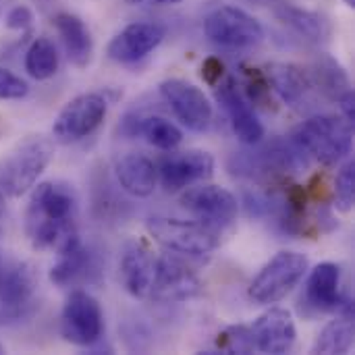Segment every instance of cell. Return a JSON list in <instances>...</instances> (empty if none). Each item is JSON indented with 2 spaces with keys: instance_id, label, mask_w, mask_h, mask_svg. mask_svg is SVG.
Masks as SVG:
<instances>
[{
  "instance_id": "obj_22",
  "label": "cell",
  "mask_w": 355,
  "mask_h": 355,
  "mask_svg": "<svg viewBox=\"0 0 355 355\" xmlns=\"http://www.w3.org/2000/svg\"><path fill=\"white\" fill-rule=\"evenodd\" d=\"M264 77L275 94L289 106H300L314 89L308 71L289 62H272L264 69Z\"/></svg>"
},
{
  "instance_id": "obj_11",
  "label": "cell",
  "mask_w": 355,
  "mask_h": 355,
  "mask_svg": "<svg viewBox=\"0 0 355 355\" xmlns=\"http://www.w3.org/2000/svg\"><path fill=\"white\" fill-rule=\"evenodd\" d=\"M181 206L214 231L231 227L239 214L237 198L218 185H198L181 196Z\"/></svg>"
},
{
  "instance_id": "obj_28",
  "label": "cell",
  "mask_w": 355,
  "mask_h": 355,
  "mask_svg": "<svg viewBox=\"0 0 355 355\" xmlns=\"http://www.w3.org/2000/svg\"><path fill=\"white\" fill-rule=\"evenodd\" d=\"M139 135H144L150 146L164 150V152H173L183 141V131L173 121H168L160 114L141 116Z\"/></svg>"
},
{
  "instance_id": "obj_38",
  "label": "cell",
  "mask_w": 355,
  "mask_h": 355,
  "mask_svg": "<svg viewBox=\"0 0 355 355\" xmlns=\"http://www.w3.org/2000/svg\"><path fill=\"white\" fill-rule=\"evenodd\" d=\"M343 2H345V4H347L349 8H354V6H355V0H343Z\"/></svg>"
},
{
  "instance_id": "obj_5",
  "label": "cell",
  "mask_w": 355,
  "mask_h": 355,
  "mask_svg": "<svg viewBox=\"0 0 355 355\" xmlns=\"http://www.w3.org/2000/svg\"><path fill=\"white\" fill-rule=\"evenodd\" d=\"M148 233L166 250L185 256H208L218 248V231L200 220L152 216L148 220Z\"/></svg>"
},
{
  "instance_id": "obj_7",
  "label": "cell",
  "mask_w": 355,
  "mask_h": 355,
  "mask_svg": "<svg viewBox=\"0 0 355 355\" xmlns=\"http://www.w3.org/2000/svg\"><path fill=\"white\" fill-rule=\"evenodd\" d=\"M37 277L31 264H0V327L17 324L35 308Z\"/></svg>"
},
{
  "instance_id": "obj_41",
  "label": "cell",
  "mask_w": 355,
  "mask_h": 355,
  "mask_svg": "<svg viewBox=\"0 0 355 355\" xmlns=\"http://www.w3.org/2000/svg\"><path fill=\"white\" fill-rule=\"evenodd\" d=\"M0 264H2V260H0Z\"/></svg>"
},
{
  "instance_id": "obj_31",
  "label": "cell",
  "mask_w": 355,
  "mask_h": 355,
  "mask_svg": "<svg viewBox=\"0 0 355 355\" xmlns=\"http://www.w3.org/2000/svg\"><path fill=\"white\" fill-rule=\"evenodd\" d=\"M27 94H29L27 81L15 75L12 71L0 67V100H21Z\"/></svg>"
},
{
  "instance_id": "obj_8",
  "label": "cell",
  "mask_w": 355,
  "mask_h": 355,
  "mask_svg": "<svg viewBox=\"0 0 355 355\" xmlns=\"http://www.w3.org/2000/svg\"><path fill=\"white\" fill-rule=\"evenodd\" d=\"M60 333L64 341L77 347L98 345L104 333V314L98 300L81 289L71 291L60 314Z\"/></svg>"
},
{
  "instance_id": "obj_37",
  "label": "cell",
  "mask_w": 355,
  "mask_h": 355,
  "mask_svg": "<svg viewBox=\"0 0 355 355\" xmlns=\"http://www.w3.org/2000/svg\"><path fill=\"white\" fill-rule=\"evenodd\" d=\"M156 4H179L181 0H154Z\"/></svg>"
},
{
  "instance_id": "obj_16",
  "label": "cell",
  "mask_w": 355,
  "mask_h": 355,
  "mask_svg": "<svg viewBox=\"0 0 355 355\" xmlns=\"http://www.w3.org/2000/svg\"><path fill=\"white\" fill-rule=\"evenodd\" d=\"M252 335L258 352L281 355L291 352V347L295 345L297 331L291 312L283 308H270L254 322Z\"/></svg>"
},
{
  "instance_id": "obj_32",
  "label": "cell",
  "mask_w": 355,
  "mask_h": 355,
  "mask_svg": "<svg viewBox=\"0 0 355 355\" xmlns=\"http://www.w3.org/2000/svg\"><path fill=\"white\" fill-rule=\"evenodd\" d=\"M245 77H248V87L252 94V102H258L262 106L268 104V96H270V85L264 77V71L260 69H245Z\"/></svg>"
},
{
  "instance_id": "obj_33",
  "label": "cell",
  "mask_w": 355,
  "mask_h": 355,
  "mask_svg": "<svg viewBox=\"0 0 355 355\" xmlns=\"http://www.w3.org/2000/svg\"><path fill=\"white\" fill-rule=\"evenodd\" d=\"M123 337H125V343H127V347L131 352H144V349H148L141 341L148 343V337L150 335H148V331L144 329L141 322H127L123 327Z\"/></svg>"
},
{
  "instance_id": "obj_30",
  "label": "cell",
  "mask_w": 355,
  "mask_h": 355,
  "mask_svg": "<svg viewBox=\"0 0 355 355\" xmlns=\"http://www.w3.org/2000/svg\"><path fill=\"white\" fill-rule=\"evenodd\" d=\"M333 196H335V206L341 212H349L355 204V162L349 160L341 166V171L337 173L335 179V187H333Z\"/></svg>"
},
{
  "instance_id": "obj_40",
  "label": "cell",
  "mask_w": 355,
  "mask_h": 355,
  "mask_svg": "<svg viewBox=\"0 0 355 355\" xmlns=\"http://www.w3.org/2000/svg\"><path fill=\"white\" fill-rule=\"evenodd\" d=\"M0 354H4V347L2 345H0Z\"/></svg>"
},
{
  "instance_id": "obj_26",
  "label": "cell",
  "mask_w": 355,
  "mask_h": 355,
  "mask_svg": "<svg viewBox=\"0 0 355 355\" xmlns=\"http://www.w3.org/2000/svg\"><path fill=\"white\" fill-rule=\"evenodd\" d=\"M354 308L349 302L341 308V316L331 320L320 331V335L316 337V343L312 345V354H347L354 345Z\"/></svg>"
},
{
  "instance_id": "obj_36",
  "label": "cell",
  "mask_w": 355,
  "mask_h": 355,
  "mask_svg": "<svg viewBox=\"0 0 355 355\" xmlns=\"http://www.w3.org/2000/svg\"><path fill=\"white\" fill-rule=\"evenodd\" d=\"M4 210H6V202H4V193L0 191V216L4 214Z\"/></svg>"
},
{
  "instance_id": "obj_25",
  "label": "cell",
  "mask_w": 355,
  "mask_h": 355,
  "mask_svg": "<svg viewBox=\"0 0 355 355\" xmlns=\"http://www.w3.org/2000/svg\"><path fill=\"white\" fill-rule=\"evenodd\" d=\"M308 75L312 79V85L318 92H322V96H327L329 100H333L337 104L343 96L354 92L347 71L343 69V64L337 58H333L329 54H320L314 60Z\"/></svg>"
},
{
  "instance_id": "obj_34",
  "label": "cell",
  "mask_w": 355,
  "mask_h": 355,
  "mask_svg": "<svg viewBox=\"0 0 355 355\" xmlns=\"http://www.w3.org/2000/svg\"><path fill=\"white\" fill-rule=\"evenodd\" d=\"M33 23V12L31 8L19 4V6H12L8 12H6V27L8 29H17V31H25L29 29Z\"/></svg>"
},
{
  "instance_id": "obj_35",
  "label": "cell",
  "mask_w": 355,
  "mask_h": 355,
  "mask_svg": "<svg viewBox=\"0 0 355 355\" xmlns=\"http://www.w3.org/2000/svg\"><path fill=\"white\" fill-rule=\"evenodd\" d=\"M225 77V62L218 56H208L202 62V79L210 85L216 87L220 83V79Z\"/></svg>"
},
{
  "instance_id": "obj_19",
  "label": "cell",
  "mask_w": 355,
  "mask_h": 355,
  "mask_svg": "<svg viewBox=\"0 0 355 355\" xmlns=\"http://www.w3.org/2000/svg\"><path fill=\"white\" fill-rule=\"evenodd\" d=\"M156 258L144 241H129L123 248L119 262V277L125 291L133 297H148L154 281Z\"/></svg>"
},
{
  "instance_id": "obj_15",
  "label": "cell",
  "mask_w": 355,
  "mask_h": 355,
  "mask_svg": "<svg viewBox=\"0 0 355 355\" xmlns=\"http://www.w3.org/2000/svg\"><path fill=\"white\" fill-rule=\"evenodd\" d=\"M162 40H164V29L158 23H148V21L131 23L110 40L106 54L114 62H123V64L137 62L146 58L152 50H156Z\"/></svg>"
},
{
  "instance_id": "obj_6",
  "label": "cell",
  "mask_w": 355,
  "mask_h": 355,
  "mask_svg": "<svg viewBox=\"0 0 355 355\" xmlns=\"http://www.w3.org/2000/svg\"><path fill=\"white\" fill-rule=\"evenodd\" d=\"M306 164V152L293 139H275L254 154H235L231 160V171L239 177H270L300 173Z\"/></svg>"
},
{
  "instance_id": "obj_9",
  "label": "cell",
  "mask_w": 355,
  "mask_h": 355,
  "mask_svg": "<svg viewBox=\"0 0 355 355\" xmlns=\"http://www.w3.org/2000/svg\"><path fill=\"white\" fill-rule=\"evenodd\" d=\"M204 33L223 48H250L262 42L264 27L243 8L225 4L208 12L204 19Z\"/></svg>"
},
{
  "instance_id": "obj_27",
  "label": "cell",
  "mask_w": 355,
  "mask_h": 355,
  "mask_svg": "<svg viewBox=\"0 0 355 355\" xmlns=\"http://www.w3.org/2000/svg\"><path fill=\"white\" fill-rule=\"evenodd\" d=\"M25 71L37 81H46L58 71V50L52 40L40 35L35 37L25 52Z\"/></svg>"
},
{
  "instance_id": "obj_29",
  "label": "cell",
  "mask_w": 355,
  "mask_h": 355,
  "mask_svg": "<svg viewBox=\"0 0 355 355\" xmlns=\"http://www.w3.org/2000/svg\"><path fill=\"white\" fill-rule=\"evenodd\" d=\"M216 347L223 354H252L256 349L252 329H248L243 324L227 327L223 333H218Z\"/></svg>"
},
{
  "instance_id": "obj_17",
  "label": "cell",
  "mask_w": 355,
  "mask_h": 355,
  "mask_svg": "<svg viewBox=\"0 0 355 355\" xmlns=\"http://www.w3.org/2000/svg\"><path fill=\"white\" fill-rule=\"evenodd\" d=\"M216 100L225 108L231 129L241 144L254 146L264 137V125L256 116L250 102L241 96L233 79H229L227 83L220 85V89H216Z\"/></svg>"
},
{
  "instance_id": "obj_3",
  "label": "cell",
  "mask_w": 355,
  "mask_h": 355,
  "mask_svg": "<svg viewBox=\"0 0 355 355\" xmlns=\"http://www.w3.org/2000/svg\"><path fill=\"white\" fill-rule=\"evenodd\" d=\"M52 160L54 141L50 137L31 135L23 139L0 164V191L10 198L27 193Z\"/></svg>"
},
{
  "instance_id": "obj_21",
  "label": "cell",
  "mask_w": 355,
  "mask_h": 355,
  "mask_svg": "<svg viewBox=\"0 0 355 355\" xmlns=\"http://www.w3.org/2000/svg\"><path fill=\"white\" fill-rule=\"evenodd\" d=\"M114 175L123 191H127L133 198H148L156 189L158 181V168L156 164L137 152L125 154L114 164Z\"/></svg>"
},
{
  "instance_id": "obj_14",
  "label": "cell",
  "mask_w": 355,
  "mask_h": 355,
  "mask_svg": "<svg viewBox=\"0 0 355 355\" xmlns=\"http://www.w3.org/2000/svg\"><path fill=\"white\" fill-rule=\"evenodd\" d=\"M214 173V156L204 150H185L173 152L162 158L158 175L160 183L166 191H181L189 185L212 177Z\"/></svg>"
},
{
  "instance_id": "obj_2",
  "label": "cell",
  "mask_w": 355,
  "mask_h": 355,
  "mask_svg": "<svg viewBox=\"0 0 355 355\" xmlns=\"http://www.w3.org/2000/svg\"><path fill=\"white\" fill-rule=\"evenodd\" d=\"M291 139L322 164H337L352 152L354 125L345 116L318 114L295 127Z\"/></svg>"
},
{
  "instance_id": "obj_1",
  "label": "cell",
  "mask_w": 355,
  "mask_h": 355,
  "mask_svg": "<svg viewBox=\"0 0 355 355\" xmlns=\"http://www.w3.org/2000/svg\"><path fill=\"white\" fill-rule=\"evenodd\" d=\"M79 198L73 185L64 181H44L31 187L25 233L33 250L62 254L77 245Z\"/></svg>"
},
{
  "instance_id": "obj_24",
  "label": "cell",
  "mask_w": 355,
  "mask_h": 355,
  "mask_svg": "<svg viewBox=\"0 0 355 355\" xmlns=\"http://www.w3.org/2000/svg\"><path fill=\"white\" fill-rule=\"evenodd\" d=\"M277 19L287 25L291 31H295L300 37L314 42V44H322L329 42V37L333 35V23L327 15L318 12V10H310V8H302L295 4H281L277 8Z\"/></svg>"
},
{
  "instance_id": "obj_4",
  "label": "cell",
  "mask_w": 355,
  "mask_h": 355,
  "mask_svg": "<svg viewBox=\"0 0 355 355\" xmlns=\"http://www.w3.org/2000/svg\"><path fill=\"white\" fill-rule=\"evenodd\" d=\"M308 258L297 252H279L256 275L250 285V300L260 306H270L285 300L306 277Z\"/></svg>"
},
{
  "instance_id": "obj_23",
  "label": "cell",
  "mask_w": 355,
  "mask_h": 355,
  "mask_svg": "<svg viewBox=\"0 0 355 355\" xmlns=\"http://www.w3.org/2000/svg\"><path fill=\"white\" fill-rule=\"evenodd\" d=\"M52 23L62 40L69 60L77 69L87 67L94 54V40H92L87 25L73 12H56Z\"/></svg>"
},
{
  "instance_id": "obj_39",
  "label": "cell",
  "mask_w": 355,
  "mask_h": 355,
  "mask_svg": "<svg viewBox=\"0 0 355 355\" xmlns=\"http://www.w3.org/2000/svg\"><path fill=\"white\" fill-rule=\"evenodd\" d=\"M127 2H131V4H139L141 0H127Z\"/></svg>"
},
{
  "instance_id": "obj_20",
  "label": "cell",
  "mask_w": 355,
  "mask_h": 355,
  "mask_svg": "<svg viewBox=\"0 0 355 355\" xmlns=\"http://www.w3.org/2000/svg\"><path fill=\"white\" fill-rule=\"evenodd\" d=\"M304 300L314 312H341V308L349 304L341 291V268L335 262H322L314 266L306 283Z\"/></svg>"
},
{
  "instance_id": "obj_18",
  "label": "cell",
  "mask_w": 355,
  "mask_h": 355,
  "mask_svg": "<svg viewBox=\"0 0 355 355\" xmlns=\"http://www.w3.org/2000/svg\"><path fill=\"white\" fill-rule=\"evenodd\" d=\"M100 272L98 256L79 241L71 250L58 254V262L50 268L48 279L56 287H79L85 283H96Z\"/></svg>"
},
{
  "instance_id": "obj_13",
  "label": "cell",
  "mask_w": 355,
  "mask_h": 355,
  "mask_svg": "<svg viewBox=\"0 0 355 355\" xmlns=\"http://www.w3.org/2000/svg\"><path fill=\"white\" fill-rule=\"evenodd\" d=\"M200 287L202 285L198 275L179 258L166 254L156 258L154 281L148 297L164 304H177V302L193 300L200 293Z\"/></svg>"
},
{
  "instance_id": "obj_10",
  "label": "cell",
  "mask_w": 355,
  "mask_h": 355,
  "mask_svg": "<svg viewBox=\"0 0 355 355\" xmlns=\"http://www.w3.org/2000/svg\"><path fill=\"white\" fill-rule=\"evenodd\" d=\"M108 112V102L98 92L79 94L64 104L52 125V137L60 144H75L94 133Z\"/></svg>"
},
{
  "instance_id": "obj_12",
  "label": "cell",
  "mask_w": 355,
  "mask_h": 355,
  "mask_svg": "<svg viewBox=\"0 0 355 355\" xmlns=\"http://www.w3.org/2000/svg\"><path fill=\"white\" fill-rule=\"evenodd\" d=\"M160 96L187 129L200 133L210 127L212 104L198 85L185 79H166L160 83Z\"/></svg>"
}]
</instances>
